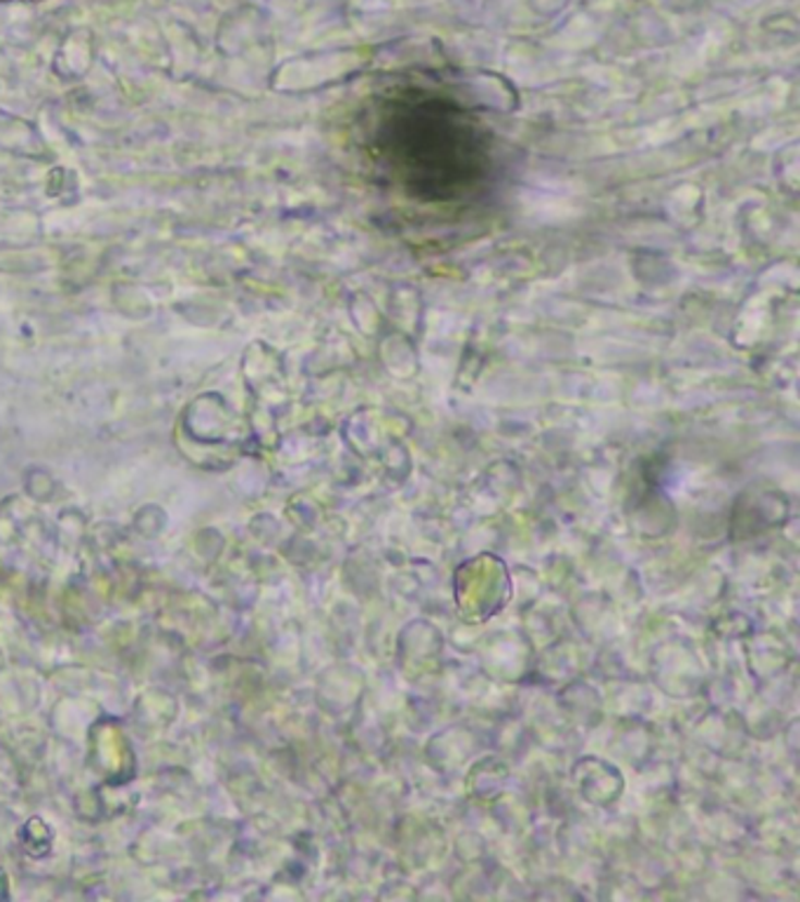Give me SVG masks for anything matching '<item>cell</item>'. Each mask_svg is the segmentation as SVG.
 Returning a JSON list of instances; mask_svg holds the SVG:
<instances>
[{
    "label": "cell",
    "instance_id": "6da1fadb",
    "mask_svg": "<svg viewBox=\"0 0 800 902\" xmlns=\"http://www.w3.org/2000/svg\"><path fill=\"white\" fill-rule=\"evenodd\" d=\"M415 116L407 118V140L399 142V153L413 172L429 170L427 179L437 189H453L470 177V170H480V151L472 148V132L444 113L435 116L415 109Z\"/></svg>",
    "mask_w": 800,
    "mask_h": 902
}]
</instances>
